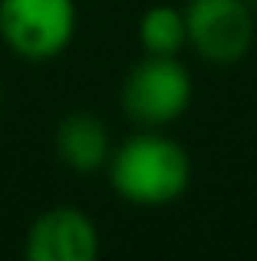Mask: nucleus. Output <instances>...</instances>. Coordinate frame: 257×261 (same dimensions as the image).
I'll return each mask as SVG.
<instances>
[{"mask_svg":"<svg viewBox=\"0 0 257 261\" xmlns=\"http://www.w3.org/2000/svg\"><path fill=\"white\" fill-rule=\"evenodd\" d=\"M247 4H251V7H257V0H247Z\"/></svg>","mask_w":257,"mask_h":261,"instance_id":"8","label":"nucleus"},{"mask_svg":"<svg viewBox=\"0 0 257 261\" xmlns=\"http://www.w3.org/2000/svg\"><path fill=\"white\" fill-rule=\"evenodd\" d=\"M0 33L23 60H53L76 33L73 0H0Z\"/></svg>","mask_w":257,"mask_h":261,"instance_id":"2","label":"nucleus"},{"mask_svg":"<svg viewBox=\"0 0 257 261\" xmlns=\"http://www.w3.org/2000/svg\"><path fill=\"white\" fill-rule=\"evenodd\" d=\"M0 102H4V96H0Z\"/></svg>","mask_w":257,"mask_h":261,"instance_id":"9","label":"nucleus"},{"mask_svg":"<svg viewBox=\"0 0 257 261\" xmlns=\"http://www.w3.org/2000/svg\"><path fill=\"white\" fill-rule=\"evenodd\" d=\"M53 146H56L59 162L73 172H96V169L109 166L112 155L106 122L92 113H70L56 126Z\"/></svg>","mask_w":257,"mask_h":261,"instance_id":"6","label":"nucleus"},{"mask_svg":"<svg viewBox=\"0 0 257 261\" xmlns=\"http://www.w3.org/2000/svg\"><path fill=\"white\" fill-rule=\"evenodd\" d=\"M23 251L30 261H92L99 251V231L79 208L56 205L30 225Z\"/></svg>","mask_w":257,"mask_h":261,"instance_id":"5","label":"nucleus"},{"mask_svg":"<svg viewBox=\"0 0 257 261\" xmlns=\"http://www.w3.org/2000/svg\"><path fill=\"white\" fill-rule=\"evenodd\" d=\"M188 43L208 63H238L254 43V13L247 0H191L185 7Z\"/></svg>","mask_w":257,"mask_h":261,"instance_id":"4","label":"nucleus"},{"mask_svg":"<svg viewBox=\"0 0 257 261\" xmlns=\"http://www.w3.org/2000/svg\"><path fill=\"white\" fill-rule=\"evenodd\" d=\"M191 102V76L178 57H152L132 66L122 86V106L139 126H168Z\"/></svg>","mask_w":257,"mask_h":261,"instance_id":"3","label":"nucleus"},{"mask_svg":"<svg viewBox=\"0 0 257 261\" xmlns=\"http://www.w3.org/2000/svg\"><path fill=\"white\" fill-rule=\"evenodd\" d=\"M112 189L132 205H168L188 189L191 166L175 139L139 133L109 155Z\"/></svg>","mask_w":257,"mask_h":261,"instance_id":"1","label":"nucleus"},{"mask_svg":"<svg viewBox=\"0 0 257 261\" xmlns=\"http://www.w3.org/2000/svg\"><path fill=\"white\" fill-rule=\"evenodd\" d=\"M139 40L145 53H152V57H178V50L188 43L185 10L168 4L145 10V17L139 20Z\"/></svg>","mask_w":257,"mask_h":261,"instance_id":"7","label":"nucleus"}]
</instances>
